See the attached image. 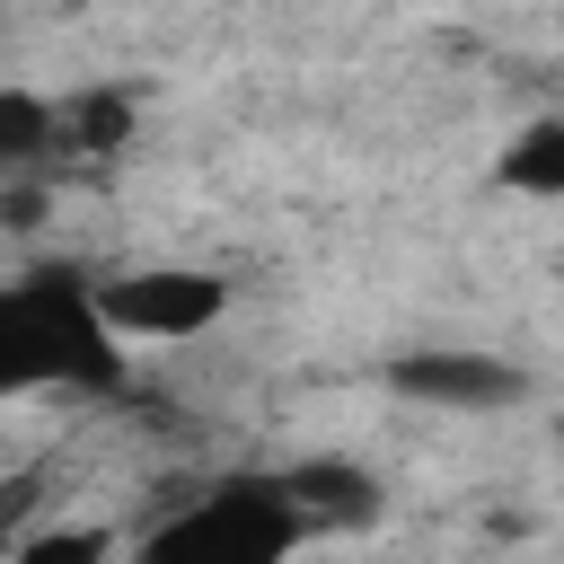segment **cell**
<instances>
[{
	"label": "cell",
	"instance_id": "6da1fadb",
	"mask_svg": "<svg viewBox=\"0 0 564 564\" xmlns=\"http://www.w3.org/2000/svg\"><path fill=\"white\" fill-rule=\"evenodd\" d=\"M35 388H123V344L106 335L70 264L0 282V397H35Z\"/></svg>",
	"mask_w": 564,
	"mask_h": 564
},
{
	"label": "cell",
	"instance_id": "7a4b0ae2",
	"mask_svg": "<svg viewBox=\"0 0 564 564\" xmlns=\"http://www.w3.org/2000/svg\"><path fill=\"white\" fill-rule=\"evenodd\" d=\"M300 546V520L282 511L273 476H220L212 494H185L141 529V564H282Z\"/></svg>",
	"mask_w": 564,
	"mask_h": 564
},
{
	"label": "cell",
	"instance_id": "3957f363",
	"mask_svg": "<svg viewBox=\"0 0 564 564\" xmlns=\"http://www.w3.org/2000/svg\"><path fill=\"white\" fill-rule=\"evenodd\" d=\"M88 300H97V317H106L115 344H132V335L176 344V335H203V326L229 308V282L203 273V264H141V273L88 282Z\"/></svg>",
	"mask_w": 564,
	"mask_h": 564
},
{
	"label": "cell",
	"instance_id": "277c9868",
	"mask_svg": "<svg viewBox=\"0 0 564 564\" xmlns=\"http://www.w3.org/2000/svg\"><path fill=\"white\" fill-rule=\"evenodd\" d=\"M388 388L397 397H423V405L494 414V405H520L529 397V370L520 361H494V352H397L388 361Z\"/></svg>",
	"mask_w": 564,
	"mask_h": 564
},
{
	"label": "cell",
	"instance_id": "5b68a950",
	"mask_svg": "<svg viewBox=\"0 0 564 564\" xmlns=\"http://www.w3.org/2000/svg\"><path fill=\"white\" fill-rule=\"evenodd\" d=\"M273 494H282V511L300 520V538H308V529H361V520H379V485H370V467H352V458H300V467L273 476Z\"/></svg>",
	"mask_w": 564,
	"mask_h": 564
},
{
	"label": "cell",
	"instance_id": "8992f818",
	"mask_svg": "<svg viewBox=\"0 0 564 564\" xmlns=\"http://www.w3.org/2000/svg\"><path fill=\"white\" fill-rule=\"evenodd\" d=\"M123 132H132V97H123V88L70 97V106H53V167H62V159H115Z\"/></svg>",
	"mask_w": 564,
	"mask_h": 564
},
{
	"label": "cell",
	"instance_id": "52a82bcc",
	"mask_svg": "<svg viewBox=\"0 0 564 564\" xmlns=\"http://www.w3.org/2000/svg\"><path fill=\"white\" fill-rule=\"evenodd\" d=\"M53 167V97L0 88V185H35Z\"/></svg>",
	"mask_w": 564,
	"mask_h": 564
},
{
	"label": "cell",
	"instance_id": "ba28073f",
	"mask_svg": "<svg viewBox=\"0 0 564 564\" xmlns=\"http://www.w3.org/2000/svg\"><path fill=\"white\" fill-rule=\"evenodd\" d=\"M494 185H502V194H538V203H555V194H564V123L538 115V123L494 159Z\"/></svg>",
	"mask_w": 564,
	"mask_h": 564
},
{
	"label": "cell",
	"instance_id": "9c48e42d",
	"mask_svg": "<svg viewBox=\"0 0 564 564\" xmlns=\"http://www.w3.org/2000/svg\"><path fill=\"white\" fill-rule=\"evenodd\" d=\"M106 555H115V538H106L97 520H79V529H35V538L9 546V564H106Z\"/></svg>",
	"mask_w": 564,
	"mask_h": 564
},
{
	"label": "cell",
	"instance_id": "30bf717a",
	"mask_svg": "<svg viewBox=\"0 0 564 564\" xmlns=\"http://www.w3.org/2000/svg\"><path fill=\"white\" fill-rule=\"evenodd\" d=\"M35 494H44L35 476H9V485H0V564H9V546H18V529H26V511H35Z\"/></svg>",
	"mask_w": 564,
	"mask_h": 564
}]
</instances>
